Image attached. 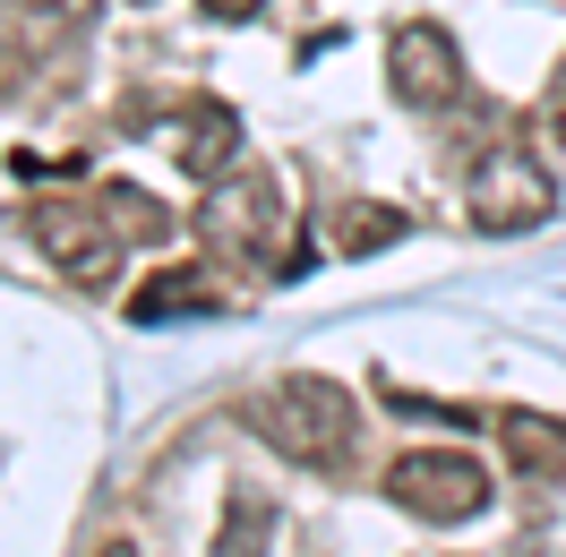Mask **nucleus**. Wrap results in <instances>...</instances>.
<instances>
[{"instance_id":"1","label":"nucleus","mask_w":566,"mask_h":557,"mask_svg":"<svg viewBox=\"0 0 566 557\" xmlns=\"http://www.w3.org/2000/svg\"><path fill=\"white\" fill-rule=\"evenodd\" d=\"M249 429L301 472H344L360 446V412L335 378H283L266 395H249Z\"/></svg>"},{"instance_id":"2","label":"nucleus","mask_w":566,"mask_h":557,"mask_svg":"<svg viewBox=\"0 0 566 557\" xmlns=\"http://www.w3.org/2000/svg\"><path fill=\"white\" fill-rule=\"evenodd\" d=\"M198 232H207L223 258H249V266H292L283 241H292V207H283V180L275 172H232L207 189L198 207Z\"/></svg>"},{"instance_id":"3","label":"nucleus","mask_w":566,"mask_h":557,"mask_svg":"<svg viewBox=\"0 0 566 557\" xmlns=\"http://www.w3.org/2000/svg\"><path fill=\"white\" fill-rule=\"evenodd\" d=\"M387 497L421 523H472L490 506V463H472V454H455V446H421L387 472Z\"/></svg>"},{"instance_id":"4","label":"nucleus","mask_w":566,"mask_h":557,"mask_svg":"<svg viewBox=\"0 0 566 557\" xmlns=\"http://www.w3.org/2000/svg\"><path fill=\"white\" fill-rule=\"evenodd\" d=\"M549 207H558V189L532 146H490L472 164V223L481 232H532V223H549Z\"/></svg>"},{"instance_id":"5","label":"nucleus","mask_w":566,"mask_h":557,"mask_svg":"<svg viewBox=\"0 0 566 557\" xmlns=\"http://www.w3.org/2000/svg\"><path fill=\"white\" fill-rule=\"evenodd\" d=\"M27 232H35V249L61 266L70 283H112V266H120V232H112L104 207H77V198H35V214H27Z\"/></svg>"},{"instance_id":"6","label":"nucleus","mask_w":566,"mask_h":557,"mask_svg":"<svg viewBox=\"0 0 566 557\" xmlns=\"http://www.w3.org/2000/svg\"><path fill=\"white\" fill-rule=\"evenodd\" d=\"M387 86L403 95L412 112H447L463 95V52L438 18H403L387 35Z\"/></svg>"},{"instance_id":"7","label":"nucleus","mask_w":566,"mask_h":557,"mask_svg":"<svg viewBox=\"0 0 566 557\" xmlns=\"http://www.w3.org/2000/svg\"><path fill=\"white\" fill-rule=\"evenodd\" d=\"M497 446L524 481H566V420L549 412H497Z\"/></svg>"},{"instance_id":"8","label":"nucleus","mask_w":566,"mask_h":557,"mask_svg":"<svg viewBox=\"0 0 566 557\" xmlns=\"http://www.w3.org/2000/svg\"><path fill=\"white\" fill-rule=\"evenodd\" d=\"M214 309H223V292H214V275H198V266H164V275L146 283V292H129V317H138V326L214 317Z\"/></svg>"},{"instance_id":"9","label":"nucleus","mask_w":566,"mask_h":557,"mask_svg":"<svg viewBox=\"0 0 566 557\" xmlns=\"http://www.w3.org/2000/svg\"><path fill=\"white\" fill-rule=\"evenodd\" d=\"M232 146H241V120H232L223 104H189V112L172 120V155H180L198 180L223 172V164H232Z\"/></svg>"},{"instance_id":"10","label":"nucleus","mask_w":566,"mask_h":557,"mask_svg":"<svg viewBox=\"0 0 566 557\" xmlns=\"http://www.w3.org/2000/svg\"><path fill=\"white\" fill-rule=\"evenodd\" d=\"M403 232H412L403 207H344L335 214V249H344V258H378V249H395Z\"/></svg>"},{"instance_id":"11","label":"nucleus","mask_w":566,"mask_h":557,"mask_svg":"<svg viewBox=\"0 0 566 557\" xmlns=\"http://www.w3.org/2000/svg\"><path fill=\"white\" fill-rule=\"evenodd\" d=\"M266 532H275V506H266L258 488H232V523L214 532V557H258Z\"/></svg>"},{"instance_id":"12","label":"nucleus","mask_w":566,"mask_h":557,"mask_svg":"<svg viewBox=\"0 0 566 557\" xmlns=\"http://www.w3.org/2000/svg\"><path fill=\"white\" fill-rule=\"evenodd\" d=\"M104 214H112L120 241H164V232H172V214L155 207L146 189H129V180H112V189H104Z\"/></svg>"},{"instance_id":"13","label":"nucleus","mask_w":566,"mask_h":557,"mask_svg":"<svg viewBox=\"0 0 566 557\" xmlns=\"http://www.w3.org/2000/svg\"><path fill=\"white\" fill-rule=\"evenodd\" d=\"M0 9H35V18H77V27L95 18V0H0Z\"/></svg>"},{"instance_id":"14","label":"nucleus","mask_w":566,"mask_h":557,"mask_svg":"<svg viewBox=\"0 0 566 557\" xmlns=\"http://www.w3.org/2000/svg\"><path fill=\"white\" fill-rule=\"evenodd\" d=\"M541 120H549V138H566V61L549 77V95H541Z\"/></svg>"},{"instance_id":"15","label":"nucleus","mask_w":566,"mask_h":557,"mask_svg":"<svg viewBox=\"0 0 566 557\" xmlns=\"http://www.w3.org/2000/svg\"><path fill=\"white\" fill-rule=\"evenodd\" d=\"M198 9H207L214 27H249V18H258V0H198Z\"/></svg>"},{"instance_id":"16","label":"nucleus","mask_w":566,"mask_h":557,"mask_svg":"<svg viewBox=\"0 0 566 557\" xmlns=\"http://www.w3.org/2000/svg\"><path fill=\"white\" fill-rule=\"evenodd\" d=\"M18 61H27V43L9 35V9H0V77H18Z\"/></svg>"},{"instance_id":"17","label":"nucleus","mask_w":566,"mask_h":557,"mask_svg":"<svg viewBox=\"0 0 566 557\" xmlns=\"http://www.w3.org/2000/svg\"><path fill=\"white\" fill-rule=\"evenodd\" d=\"M95 557H138V549H129V540H104V549H95Z\"/></svg>"}]
</instances>
